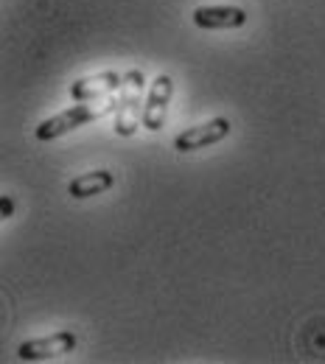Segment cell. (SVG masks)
I'll use <instances>...</instances> for the list:
<instances>
[{
	"mask_svg": "<svg viewBox=\"0 0 325 364\" xmlns=\"http://www.w3.org/2000/svg\"><path fill=\"white\" fill-rule=\"evenodd\" d=\"M193 23L199 28H241L247 23V11L238 6H199L193 9Z\"/></svg>",
	"mask_w": 325,
	"mask_h": 364,
	"instance_id": "6",
	"label": "cell"
},
{
	"mask_svg": "<svg viewBox=\"0 0 325 364\" xmlns=\"http://www.w3.org/2000/svg\"><path fill=\"white\" fill-rule=\"evenodd\" d=\"M115 107H118V98H112V95H104V98H95V101H79L76 107H68V109L56 112L53 118L43 121L34 135H37V140L62 137L68 132H73L76 127H85L90 121H98V118L115 112Z\"/></svg>",
	"mask_w": 325,
	"mask_h": 364,
	"instance_id": "1",
	"label": "cell"
},
{
	"mask_svg": "<svg viewBox=\"0 0 325 364\" xmlns=\"http://www.w3.org/2000/svg\"><path fill=\"white\" fill-rule=\"evenodd\" d=\"M121 82H124V76L115 73V70L93 73V76H85V79H76L70 85V95L76 101H95V98H104V95H112L115 90H121Z\"/></svg>",
	"mask_w": 325,
	"mask_h": 364,
	"instance_id": "7",
	"label": "cell"
},
{
	"mask_svg": "<svg viewBox=\"0 0 325 364\" xmlns=\"http://www.w3.org/2000/svg\"><path fill=\"white\" fill-rule=\"evenodd\" d=\"M73 348H76V333L73 331H56L50 336H40V339L23 342L17 356L23 362H43V359H53V356L70 353Z\"/></svg>",
	"mask_w": 325,
	"mask_h": 364,
	"instance_id": "4",
	"label": "cell"
},
{
	"mask_svg": "<svg viewBox=\"0 0 325 364\" xmlns=\"http://www.w3.org/2000/svg\"><path fill=\"white\" fill-rule=\"evenodd\" d=\"M230 132L233 127L228 118H211L208 124H199V127H191L186 132H180L174 137V149L188 154V151H196V149H205V146H213V143L225 140Z\"/></svg>",
	"mask_w": 325,
	"mask_h": 364,
	"instance_id": "5",
	"label": "cell"
},
{
	"mask_svg": "<svg viewBox=\"0 0 325 364\" xmlns=\"http://www.w3.org/2000/svg\"><path fill=\"white\" fill-rule=\"evenodd\" d=\"M171 92L174 82L169 73H160L151 87L146 92V104H143V129L149 132H160L166 127V115H169V104H171Z\"/></svg>",
	"mask_w": 325,
	"mask_h": 364,
	"instance_id": "3",
	"label": "cell"
},
{
	"mask_svg": "<svg viewBox=\"0 0 325 364\" xmlns=\"http://www.w3.org/2000/svg\"><path fill=\"white\" fill-rule=\"evenodd\" d=\"M143 70H127L121 82V95L115 107V135L132 137L143 124Z\"/></svg>",
	"mask_w": 325,
	"mask_h": 364,
	"instance_id": "2",
	"label": "cell"
},
{
	"mask_svg": "<svg viewBox=\"0 0 325 364\" xmlns=\"http://www.w3.org/2000/svg\"><path fill=\"white\" fill-rule=\"evenodd\" d=\"M112 182H115L112 171L98 168V171H90V174L76 177V180L68 185V193H70L73 199H90V196H98V193L110 191V188H112Z\"/></svg>",
	"mask_w": 325,
	"mask_h": 364,
	"instance_id": "8",
	"label": "cell"
},
{
	"mask_svg": "<svg viewBox=\"0 0 325 364\" xmlns=\"http://www.w3.org/2000/svg\"><path fill=\"white\" fill-rule=\"evenodd\" d=\"M0 213H3V219H9V216L14 213V202H11L9 196H3V199H0Z\"/></svg>",
	"mask_w": 325,
	"mask_h": 364,
	"instance_id": "9",
	"label": "cell"
}]
</instances>
